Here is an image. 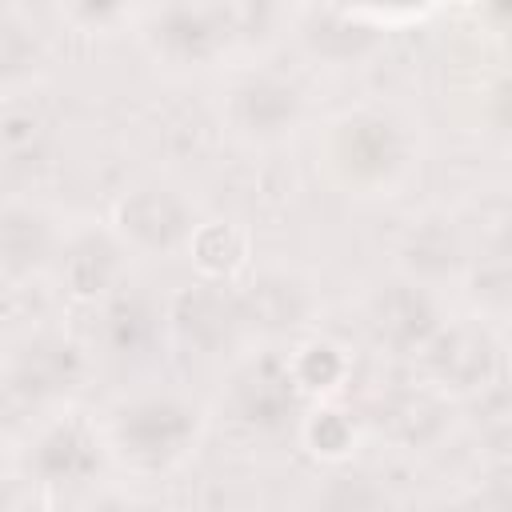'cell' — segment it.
<instances>
[{"mask_svg": "<svg viewBox=\"0 0 512 512\" xmlns=\"http://www.w3.org/2000/svg\"><path fill=\"white\" fill-rule=\"evenodd\" d=\"M200 432V412L176 396H140L116 408L112 444L136 468L176 464Z\"/></svg>", "mask_w": 512, "mask_h": 512, "instance_id": "cell-1", "label": "cell"}, {"mask_svg": "<svg viewBox=\"0 0 512 512\" xmlns=\"http://www.w3.org/2000/svg\"><path fill=\"white\" fill-rule=\"evenodd\" d=\"M120 236L140 252H176L200 232L192 204L172 188H136L116 208Z\"/></svg>", "mask_w": 512, "mask_h": 512, "instance_id": "cell-2", "label": "cell"}, {"mask_svg": "<svg viewBox=\"0 0 512 512\" xmlns=\"http://www.w3.org/2000/svg\"><path fill=\"white\" fill-rule=\"evenodd\" d=\"M148 40L176 64H204L212 60L232 32L228 8H200V4H164L148 12Z\"/></svg>", "mask_w": 512, "mask_h": 512, "instance_id": "cell-3", "label": "cell"}, {"mask_svg": "<svg viewBox=\"0 0 512 512\" xmlns=\"http://www.w3.org/2000/svg\"><path fill=\"white\" fill-rule=\"evenodd\" d=\"M404 156H408L404 128L380 112L348 116L336 128V160L352 180H364V184L392 180L404 168Z\"/></svg>", "mask_w": 512, "mask_h": 512, "instance_id": "cell-4", "label": "cell"}, {"mask_svg": "<svg viewBox=\"0 0 512 512\" xmlns=\"http://www.w3.org/2000/svg\"><path fill=\"white\" fill-rule=\"evenodd\" d=\"M304 116V96L296 84L280 76H244L228 92V120L248 140H280L288 136Z\"/></svg>", "mask_w": 512, "mask_h": 512, "instance_id": "cell-5", "label": "cell"}, {"mask_svg": "<svg viewBox=\"0 0 512 512\" xmlns=\"http://www.w3.org/2000/svg\"><path fill=\"white\" fill-rule=\"evenodd\" d=\"M168 324H172V332L184 348H192L200 356H212V352L228 348L232 336L244 324L240 296H232L220 284H192L172 300Z\"/></svg>", "mask_w": 512, "mask_h": 512, "instance_id": "cell-6", "label": "cell"}, {"mask_svg": "<svg viewBox=\"0 0 512 512\" xmlns=\"http://www.w3.org/2000/svg\"><path fill=\"white\" fill-rule=\"evenodd\" d=\"M300 400V380L292 372V360L260 356L248 360L232 380V408L252 428H280Z\"/></svg>", "mask_w": 512, "mask_h": 512, "instance_id": "cell-7", "label": "cell"}, {"mask_svg": "<svg viewBox=\"0 0 512 512\" xmlns=\"http://www.w3.org/2000/svg\"><path fill=\"white\" fill-rule=\"evenodd\" d=\"M84 376V356L64 336H32L8 360V392L24 400H52L72 392Z\"/></svg>", "mask_w": 512, "mask_h": 512, "instance_id": "cell-8", "label": "cell"}, {"mask_svg": "<svg viewBox=\"0 0 512 512\" xmlns=\"http://www.w3.org/2000/svg\"><path fill=\"white\" fill-rule=\"evenodd\" d=\"M428 372L456 392H476L496 376V344L476 324H448L424 344Z\"/></svg>", "mask_w": 512, "mask_h": 512, "instance_id": "cell-9", "label": "cell"}, {"mask_svg": "<svg viewBox=\"0 0 512 512\" xmlns=\"http://www.w3.org/2000/svg\"><path fill=\"white\" fill-rule=\"evenodd\" d=\"M372 332H376V340H384L396 352L424 348L440 332L428 288L416 284V280L380 288L376 300H372Z\"/></svg>", "mask_w": 512, "mask_h": 512, "instance_id": "cell-10", "label": "cell"}, {"mask_svg": "<svg viewBox=\"0 0 512 512\" xmlns=\"http://www.w3.org/2000/svg\"><path fill=\"white\" fill-rule=\"evenodd\" d=\"M316 308L312 288L292 276V272H260L244 292H240V312L244 324L280 336V332H296L300 324H308Z\"/></svg>", "mask_w": 512, "mask_h": 512, "instance_id": "cell-11", "label": "cell"}, {"mask_svg": "<svg viewBox=\"0 0 512 512\" xmlns=\"http://www.w3.org/2000/svg\"><path fill=\"white\" fill-rule=\"evenodd\" d=\"M96 464H100V448H96V440L88 436V428H80V424H52L40 440H36V448H32V456H28V468L36 472V480H44V484H56V480H84L88 472H96Z\"/></svg>", "mask_w": 512, "mask_h": 512, "instance_id": "cell-12", "label": "cell"}, {"mask_svg": "<svg viewBox=\"0 0 512 512\" xmlns=\"http://www.w3.org/2000/svg\"><path fill=\"white\" fill-rule=\"evenodd\" d=\"M380 28L368 24L360 12H344V8H312L308 12V28H304V44L332 60V64H348L360 60L376 48Z\"/></svg>", "mask_w": 512, "mask_h": 512, "instance_id": "cell-13", "label": "cell"}, {"mask_svg": "<svg viewBox=\"0 0 512 512\" xmlns=\"http://www.w3.org/2000/svg\"><path fill=\"white\" fill-rule=\"evenodd\" d=\"M60 276H64L72 296H84V300L104 296L116 284V276H120V248H116V240H108L104 232L76 236L64 248Z\"/></svg>", "mask_w": 512, "mask_h": 512, "instance_id": "cell-14", "label": "cell"}, {"mask_svg": "<svg viewBox=\"0 0 512 512\" xmlns=\"http://www.w3.org/2000/svg\"><path fill=\"white\" fill-rule=\"evenodd\" d=\"M400 256H404L408 276L416 284H428V280H444L460 268L464 244L448 220H420L416 228H408Z\"/></svg>", "mask_w": 512, "mask_h": 512, "instance_id": "cell-15", "label": "cell"}, {"mask_svg": "<svg viewBox=\"0 0 512 512\" xmlns=\"http://www.w3.org/2000/svg\"><path fill=\"white\" fill-rule=\"evenodd\" d=\"M380 428L408 448H424L444 436L448 428V408L436 392H400L380 408Z\"/></svg>", "mask_w": 512, "mask_h": 512, "instance_id": "cell-16", "label": "cell"}, {"mask_svg": "<svg viewBox=\"0 0 512 512\" xmlns=\"http://www.w3.org/2000/svg\"><path fill=\"white\" fill-rule=\"evenodd\" d=\"M156 332H160V316H156V308L148 304V296H140V292L112 296L108 308H104V316H100V336H104V344H108L112 352H120V356H140V352H148L152 340H156Z\"/></svg>", "mask_w": 512, "mask_h": 512, "instance_id": "cell-17", "label": "cell"}, {"mask_svg": "<svg viewBox=\"0 0 512 512\" xmlns=\"http://www.w3.org/2000/svg\"><path fill=\"white\" fill-rule=\"evenodd\" d=\"M312 512H388V496L364 472H332L312 492Z\"/></svg>", "mask_w": 512, "mask_h": 512, "instance_id": "cell-18", "label": "cell"}, {"mask_svg": "<svg viewBox=\"0 0 512 512\" xmlns=\"http://www.w3.org/2000/svg\"><path fill=\"white\" fill-rule=\"evenodd\" d=\"M4 272L8 276H20L24 268L40 264V256L48 252V228L40 216L24 212V208H8L4 212Z\"/></svg>", "mask_w": 512, "mask_h": 512, "instance_id": "cell-19", "label": "cell"}, {"mask_svg": "<svg viewBox=\"0 0 512 512\" xmlns=\"http://www.w3.org/2000/svg\"><path fill=\"white\" fill-rule=\"evenodd\" d=\"M244 248H248V240L232 224H204L192 236V256L208 276H228L244 260Z\"/></svg>", "mask_w": 512, "mask_h": 512, "instance_id": "cell-20", "label": "cell"}, {"mask_svg": "<svg viewBox=\"0 0 512 512\" xmlns=\"http://www.w3.org/2000/svg\"><path fill=\"white\" fill-rule=\"evenodd\" d=\"M472 292L492 304V308H508L512 304V256L504 248H496L492 256H484L472 272Z\"/></svg>", "mask_w": 512, "mask_h": 512, "instance_id": "cell-21", "label": "cell"}, {"mask_svg": "<svg viewBox=\"0 0 512 512\" xmlns=\"http://www.w3.org/2000/svg\"><path fill=\"white\" fill-rule=\"evenodd\" d=\"M292 372L300 380V388H332L344 376V360L336 348L328 344H312L292 360Z\"/></svg>", "mask_w": 512, "mask_h": 512, "instance_id": "cell-22", "label": "cell"}, {"mask_svg": "<svg viewBox=\"0 0 512 512\" xmlns=\"http://www.w3.org/2000/svg\"><path fill=\"white\" fill-rule=\"evenodd\" d=\"M308 440H312L316 452L340 456V452L352 444V428H348V420H344L340 412H316V416L308 420Z\"/></svg>", "mask_w": 512, "mask_h": 512, "instance_id": "cell-23", "label": "cell"}, {"mask_svg": "<svg viewBox=\"0 0 512 512\" xmlns=\"http://www.w3.org/2000/svg\"><path fill=\"white\" fill-rule=\"evenodd\" d=\"M468 512H512V484H500V488L480 492V496L468 504Z\"/></svg>", "mask_w": 512, "mask_h": 512, "instance_id": "cell-24", "label": "cell"}, {"mask_svg": "<svg viewBox=\"0 0 512 512\" xmlns=\"http://www.w3.org/2000/svg\"><path fill=\"white\" fill-rule=\"evenodd\" d=\"M492 124H496L504 136H512V80H504V84L496 88V96H492Z\"/></svg>", "mask_w": 512, "mask_h": 512, "instance_id": "cell-25", "label": "cell"}, {"mask_svg": "<svg viewBox=\"0 0 512 512\" xmlns=\"http://www.w3.org/2000/svg\"><path fill=\"white\" fill-rule=\"evenodd\" d=\"M88 512H156V508L132 496H100L96 504H88Z\"/></svg>", "mask_w": 512, "mask_h": 512, "instance_id": "cell-26", "label": "cell"}, {"mask_svg": "<svg viewBox=\"0 0 512 512\" xmlns=\"http://www.w3.org/2000/svg\"><path fill=\"white\" fill-rule=\"evenodd\" d=\"M496 248H504L508 256H512V212H508V220H504V228H500V244Z\"/></svg>", "mask_w": 512, "mask_h": 512, "instance_id": "cell-27", "label": "cell"}]
</instances>
